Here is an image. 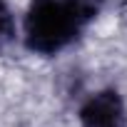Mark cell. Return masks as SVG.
I'll use <instances>...</instances> for the list:
<instances>
[{
	"label": "cell",
	"mask_w": 127,
	"mask_h": 127,
	"mask_svg": "<svg viewBox=\"0 0 127 127\" xmlns=\"http://www.w3.org/2000/svg\"><path fill=\"white\" fill-rule=\"evenodd\" d=\"M85 30L62 0H30L20 23V40L30 55L57 57L72 47Z\"/></svg>",
	"instance_id": "obj_1"
},
{
	"label": "cell",
	"mask_w": 127,
	"mask_h": 127,
	"mask_svg": "<svg viewBox=\"0 0 127 127\" xmlns=\"http://www.w3.org/2000/svg\"><path fill=\"white\" fill-rule=\"evenodd\" d=\"M77 125L80 127H127L125 95L115 85L90 92L77 107Z\"/></svg>",
	"instance_id": "obj_2"
},
{
	"label": "cell",
	"mask_w": 127,
	"mask_h": 127,
	"mask_svg": "<svg viewBox=\"0 0 127 127\" xmlns=\"http://www.w3.org/2000/svg\"><path fill=\"white\" fill-rule=\"evenodd\" d=\"M18 37H20L18 18L8 0H0V52H5L10 45H15Z\"/></svg>",
	"instance_id": "obj_3"
},
{
	"label": "cell",
	"mask_w": 127,
	"mask_h": 127,
	"mask_svg": "<svg viewBox=\"0 0 127 127\" xmlns=\"http://www.w3.org/2000/svg\"><path fill=\"white\" fill-rule=\"evenodd\" d=\"M62 3L72 10V15H75L85 28H90V25L102 15L107 0H62Z\"/></svg>",
	"instance_id": "obj_4"
}]
</instances>
